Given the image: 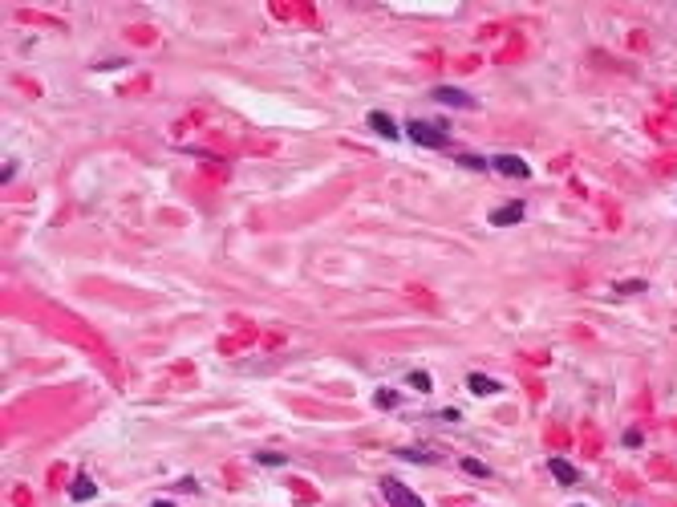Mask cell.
<instances>
[{"label": "cell", "instance_id": "cell-9", "mask_svg": "<svg viewBox=\"0 0 677 507\" xmlns=\"http://www.w3.org/2000/svg\"><path fill=\"white\" fill-rule=\"evenodd\" d=\"M370 122H373V130L382 134V138H398V126H394V122H389V118L382 114V110H373V114H370Z\"/></svg>", "mask_w": 677, "mask_h": 507}, {"label": "cell", "instance_id": "cell-7", "mask_svg": "<svg viewBox=\"0 0 677 507\" xmlns=\"http://www.w3.org/2000/svg\"><path fill=\"white\" fill-rule=\"evenodd\" d=\"M467 386H470V393H479V398H487V393H499V381H491L487 374H470Z\"/></svg>", "mask_w": 677, "mask_h": 507}, {"label": "cell", "instance_id": "cell-6", "mask_svg": "<svg viewBox=\"0 0 677 507\" xmlns=\"http://www.w3.org/2000/svg\"><path fill=\"white\" fill-rule=\"evenodd\" d=\"M69 495H73V503H85V499H94V495H97L94 479H90V475H78V479H73V487H69Z\"/></svg>", "mask_w": 677, "mask_h": 507}, {"label": "cell", "instance_id": "cell-2", "mask_svg": "<svg viewBox=\"0 0 677 507\" xmlns=\"http://www.w3.org/2000/svg\"><path fill=\"white\" fill-rule=\"evenodd\" d=\"M382 495H386L389 507H426L418 495L405 487L402 479H394V475H386V479H382Z\"/></svg>", "mask_w": 677, "mask_h": 507}, {"label": "cell", "instance_id": "cell-11", "mask_svg": "<svg viewBox=\"0 0 677 507\" xmlns=\"http://www.w3.org/2000/svg\"><path fill=\"white\" fill-rule=\"evenodd\" d=\"M402 458H414V463H438V451H402Z\"/></svg>", "mask_w": 677, "mask_h": 507}, {"label": "cell", "instance_id": "cell-17", "mask_svg": "<svg viewBox=\"0 0 677 507\" xmlns=\"http://www.w3.org/2000/svg\"><path fill=\"white\" fill-rule=\"evenodd\" d=\"M572 507H580V503H572Z\"/></svg>", "mask_w": 677, "mask_h": 507}, {"label": "cell", "instance_id": "cell-5", "mask_svg": "<svg viewBox=\"0 0 677 507\" xmlns=\"http://www.w3.org/2000/svg\"><path fill=\"white\" fill-rule=\"evenodd\" d=\"M430 98H434V102H446V106H475V98H470V94H463V90H451V85H438Z\"/></svg>", "mask_w": 677, "mask_h": 507}, {"label": "cell", "instance_id": "cell-14", "mask_svg": "<svg viewBox=\"0 0 677 507\" xmlns=\"http://www.w3.org/2000/svg\"><path fill=\"white\" fill-rule=\"evenodd\" d=\"M373 402H377V406H394V402H398V393H394V390H377V393H373Z\"/></svg>", "mask_w": 677, "mask_h": 507}, {"label": "cell", "instance_id": "cell-3", "mask_svg": "<svg viewBox=\"0 0 677 507\" xmlns=\"http://www.w3.org/2000/svg\"><path fill=\"white\" fill-rule=\"evenodd\" d=\"M491 166H495L499 175H507V179H532V166L523 163V159H516V154H495Z\"/></svg>", "mask_w": 677, "mask_h": 507}, {"label": "cell", "instance_id": "cell-10", "mask_svg": "<svg viewBox=\"0 0 677 507\" xmlns=\"http://www.w3.org/2000/svg\"><path fill=\"white\" fill-rule=\"evenodd\" d=\"M458 467H463L467 475H475V479H487V475H491V467H487V463H479V458H463Z\"/></svg>", "mask_w": 677, "mask_h": 507}, {"label": "cell", "instance_id": "cell-12", "mask_svg": "<svg viewBox=\"0 0 677 507\" xmlns=\"http://www.w3.org/2000/svg\"><path fill=\"white\" fill-rule=\"evenodd\" d=\"M256 463H260V467H280V463H284V455H276V451H260Z\"/></svg>", "mask_w": 677, "mask_h": 507}, {"label": "cell", "instance_id": "cell-13", "mask_svg": "<svg viewBox=\"0 0 677 507\" xmlns=\"http://www.w3.org/2000/svg\"><path fill=\"white\" fill-rule=\"evenodd\" d=\"M410 386H414V390H430V374H422V369H414V374H410Z\"/></svg>", "mask_w": 677, "mask_h": 507}, {"label": "cell", "instance_id": "cell-1", "mask_svg": "<svg viewBox=\"0 0 677 507\" xmlns=\"http://www.w3.org/2000/svg\"><path fill=\"white\" fill-rule=\"evenodd\" d=\"M405 134H410V142H414V147H430V150L446 147V130H442V126H430V122H422V118H414V122L405 126Z\"/></svg>", "mask_w": 677, "mask_h": 507}, {"label": "cell", "instance_id": "cell-16", "mask_svg": "<svg viewBox=\"0 0 677 507\" xmlns=\"http://www.w3.org/2000/svg\"><path fill=\"white\" fill-rule=\"evenodd\" d=\"M150 507H175V503H171V499H159V503H150Z\"/></svg>", "mask_w": 677, "mask_h": 507}, {"label": "cell", "instance_id": "cell-15", "mask_svg": "<svg viewBox=\"0 0 677 507\" xmlns=\"http://www.w3.org/2000/svg\"><path fill=\"white\" fill-rule=\"evenodd\" d=\"M625 446H641V430H629V434H625Z\"/></svg>", "mask_w": 677, "mask_h": 507}, {"label": "cell", "instance_id": "cell-4", "mask_svg": "<svg viewBox=\"0 0 677 507\" xmlns=\"http://www.w3.org/2000/svg\"><path fill=\"white\" fill-rule=\"evenodd\" d=\"M523 212H527V207H523L519 199H511V203H503L499 212H491V228H511V224L523 219Z\"/></svg>", "mask_w": 677, "mask_h": 507}, {"label": "cell", "instance_id": "cell-8", "mask_svg": "<svg viewBox=\"0 0 677 507\" xmlns=\"http://www.w3.org/2000/svg\"><path fill=\"white\" fill-rule=\"evenodd\" d=\"M548 471L556 475L560 483H576V479H580V475H576V467H572L568 458H551V463H548Z\"/></svg>", "mask_w": 677, "mask_h": 507}]
</instances>
